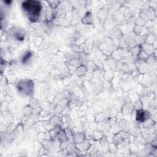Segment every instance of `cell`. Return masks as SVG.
I'll return each instance as SVG.
<instances>
[{
	"instance_id": "cell-1",
	"label": "cell",
	"mask_w": 157,
	"mask_h": 157,
	"mask_svg": "<svg viewBox=\"0 0 157 157\" xmlns=\"http://www.w3.org/2000/svg\"><path fill=\"white\" fill-rule=\"evenodd\" d=\"M22 7L25 12L29 15L30 20L37 19L41 10L39 2L36 1H26L23 2Z\"/></svg>"
},
{
	"instance_id": "cell-2",
	"label": "cell",
	"mask_w": 157,
	"mask_h": 157,
	"mask_svg": "<svg viewBox=\"0 0 157 157\" xmlns=\"http://www.w3.org/2000/svg\"><path fill=\"white\" fill-rule=\"evenodd\" d=\"M145 118V113L143 110H140L137 113V120L143 121Z\"/></svg>"
}]
</instances>
